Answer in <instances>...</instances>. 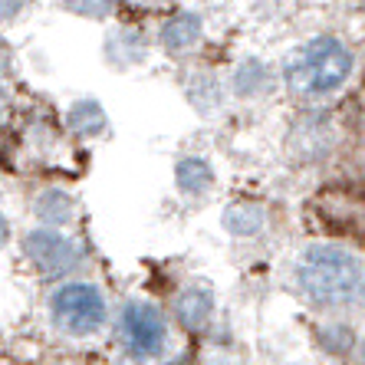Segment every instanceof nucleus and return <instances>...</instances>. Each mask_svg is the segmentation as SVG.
<instances>
[{
    "label": "nucleus",
    "mask_w": 365,
    "mask_h": 365,
    "mask_svg": "<svg viewBox=\"0 0 365 365\" xmlns=\"http://www.w3.org/2000/svg\"><path fill=\"white\" fill-rule=\"evenodd\" d=\"M119 332L125 349L135 356H155L165 346V319L152 303H128L122 309Z\"/></svg>",
    "instance_id": "obj_4"
},
{
    "label": "nucleus",
    "mask_w": 365,
    "mask_h": 365,
    "mask_svg": "<svg viewBox=\"0 0 365 365\" xmlns=\"http://www.w3.org/2000/svg\"><path fill=\"white\" fill-rule=\"evenodd\" d=\"M4 240H7V221L0 217V244H4Z\"/></svg>",
    "instance_id": "obj_6"
},
{
    "label": "nucleus",
    "mask_w": 365,
    "mask_h": 365,
    "mask_svg": "<svg viewBox=\"0 0 365 365\" xmlns=\"http://www.w3.org/2000/svg\"><path fill=\"white\" fill-rule=\"evenodd\" d=\"M297 283L303 297L326 309H349L365 303V267L342 247L316 244L297 260Z\"/></svg>",
    "instance_id": "obj_1"
},
{
    "label": "nucleus",
    "mask_w": 365,
    "mask_h": 365,
    "mask_svg": "<svg viewBox=\"0 0 365 365\" xmlns=\"http://www.w3.org/2000/svg\"><path fill=\"white\" fill-rule=\"evenodd\" d=\"M362 349H365V346H362ZM362 356H365V352H362Z\"/></svg>",
    "instance_id": "obj_7"
},
{
    "label": "nucleus",
    "mask_w": 365,
    "mask_h": 365,
    "mask_svg": "<svg viewBox=\"0 0 365 365\" xmlns=\"http://www.w3.org/2000/svg\"><path fill=\"white\" fill-rule=\"evenodd\" d=\"M53 323L73 336H89L106 323V299L93 283H66L53 297Z\"/></svg>",
    "instance_id": "obj_3"
},
{
    "label": "nucleus",
    "mask_w": 365,
    "mask_h": 365,
    "mask_svg": "<svg viewBox=\"0 0 365 365\" xmlns=\"http://www.w3.org/2000/svg\"><path fill=\"white\" fill-rule=\"evenodd\" d=\"M178 313L187 326H201L207 319V313H211V299H207V293H187L178 303Z\"/></svg>",
    "instance_id": "obj_5"
},
{
    "label": "nucleus",
    "mask_w": 365,
    "mask_h": 365,
    "mask_svg": "<svg viewBox=\"0 0 365 365\" xmlns=\"http://www.w3.org/2000/svg\"><path fill=\"white\" fill-rule=\"evenodd\" d=\"M352 53L336 36H316L289 53L283 76L297 96H329L352 76Z\"/></svg>",
    "instance_id": "obj_2"
}]
</instances>
